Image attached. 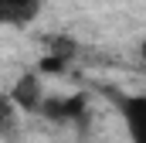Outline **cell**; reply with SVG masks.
<instances>
[{"instance_id": "1", "label": "cell", "mask_w": 146, "mask_h": 143, "mask_svg": "<svg viewBox=\"0 0 146 143\" xmlns=\"http://www.w3.org/2000/svg\"><path fill=\"white\" fill-rule=\"evenodd\" d=\"M112 106L119 112L129 143H146V96L143 92H122V89H106Z\"/></svg>"}, {"instance_id": "2", "label": "cell", "mask_w": 146, "mask_h": 143, "mask_svg": "<svg viewBox=\"0 0 146 143\" xmlns=\"http://www.w3.org/2000/svg\"><path fill=\"white\" fill-rule=\"evenodd\" d=\"M41 119L54 123V126H88V96L85 92H75V96H48L44 106L37 112Z\"/></svg>"}, {"instance_id": "3", "label": "cell", "mask_w": 146, "mask_h": 143, "mask_svg": "<svg viewBox=\"0 0 146 143\" xmlns=\"http://www.w3.org/2000/svg\"><path fill=\"white\" fill-rule=\"evenodd\" d=\"M7 96H10V102L17 106V112L24 116H37L41 106H44V99H48V92H44V82H41V75L37 72H21L17 78H14V85L7 89Z\"/></svg>"}, {"instance_id": "4", "label": "cell", "mask_w": 146, "mask_h": 143, "mask_svg": "<svg viewBox=\"0 0 146 143\" xmlns=\"http://www.w3.org/2000/svg\"><path fill=\"white\" fill-rule=\"evenodd\" d=\"M44 0H0V24L7 27H27L31 21H37Z\"/></svg>"}, {"instance_id": "5", "label": "cell", "mask_w": 146, "mask_h": 143, "mask_svg": "<svg viewBox=\"0 0 146 143\" xmlns=\"http://www.w3.org/2000/svg\"><path fill=\"white\" fill-rule=\"evenodd\" d=\"M17 133H21V112L7 92H0V140H14Z\"/></svg>"}, {"instance_id": "6", "label": "cell", "mask_w": 146, "mask_h": 143, "mask_svg": "<svg viewBox=\"0 0 146 143\" xmlns=\"http://www.w3.org/2000/svg\"><path fill=\"white\" fill-rule=\"evenodd\" d=\"M44 44H48L44 55H51V58H58V61H65V65H72L75 58H78V41H75L72 34H51Z\"/></svg>"}, {"instance_id": "7", "label": "cell", "mask_w": 146, "mask_h": 143, "mask_svg": "<svg viewBox=\"0 0 146 143\" xmlns=\"http://www.w3.org/2000/svg\"><path fill=\"white\" fill-rule=\"evenodd\" d=\"M139 55H143V65H146V37H143V44H139Z\"/></svg>"}]
</instances>
